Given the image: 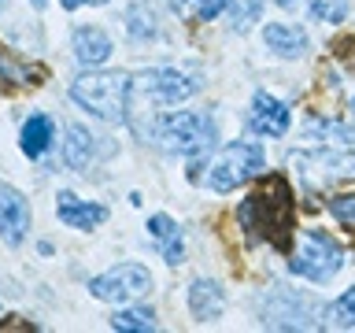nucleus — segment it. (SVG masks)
<instances>
[{
  "instance_id": "obj_1",
  "label": "nucleus",
  "mask_w": 355,
  "mask_h": 333,
  "mask_svg": "<svg viewBox=\"0 0 355 333\" xmlns=\"http://www.w3.org/2000/svg\"><path fill=\"white\" fill-rule=\"evenodd\" d=\"M237 222L252 244H274L277 252H288L296 233V200L285 174H270L248 200L237 204Z\"/></svg>"
},
{
  "instance_id": "obj_2",
  "label": "nucleus",
  "mask_w": 355,
  "mask_h": 333,
  "mask_svg": "<svg viewBox=\"0 0 355 333\" xmlns=\"http://www.w3.org/2000/svg\"><path fill=\"white\" fill-rule=\"evenodd\" d=\"M200 93V82L185 71H174V67H152V71H141L130 78V119L137 115H148L155 119L159 108H174L182 100L196 96Z\"/></svg>"
},
{
  "instance_id": "obj_3",
  "label": "nucleus",
  "mask_w": 355,
  "mask_h": 333,
  "mask_svg": "<svg viewBox=\"0 0 355 333\" xmlns=\"http://www.w3.org/2000/svg\"><path fill=\"white\" fill-rule=\"evenodd\" d=\"M71 100L104 122H126L130 115V74L126 71H89L71 82Z\"/></svg>"
},
{
  "instance_id": "obj_4",
  "label": "nucleus",
  "mask_w": 355,
  "mask_h": 333,
  "mask_svg": "<svg viewBox=\"0 0 355 333\" xmlns=\"http://www.w3.org/2000/svg\"><path fill=\"white\" fill-rule=\"evenodd\" d=\"M152 137L159 141V148L174 152V155H189L200 160L215 148V122L204 111H174V115L155 119Z\"/></svg>"
},
{
  "instance_id": "obj_5",
  "label": "nucleus",
  "mask_w": 355,
  "mask_h": 333,
  "mask_svg": "<svg viewBox=\"0 0 355 333\" xmlns=\"http://www.w3.org/2000/svg\"><path fill=\"white\" fill-rule=\"evenodd\" d=\"M344 266V248L337 237H329L326 230H304L300 233L296 252L288 255V271L296 278H307L315 285H326L337 278V271Z\"/></svg>"
},
{
  "instance_id": "obj_6",
  "label": "nucleus",
  "mask_w": 355,
  "mask_h": 333,
  "mask_svg": "<svg viewBox=\"0 0 355 333\" xmlns=\"http://www.w3.org/2000/svg\"><path fill=\"white\" fill-rule=\"evenodd\" d=\"M266 171V148L259 141H230L207 166V185L215 193H233L237 185L252 182Z\"/></svg>"
},
{
  "instance_id": "obj_7",
  "label": "nucleus",
  "mask_w": 355,
  "mask_h": 333,
  "mask_svg": "<svg viewBox=\"0 0 355 333\" xmlns=\"http://www.w3.org/2000/svg\"><path fill=\"white\" fill-rule=\"evenodd\" d=\"M288 166H293L296 182L307 189V193H318L333 182H344V178H355V152L348 148H311V152H293L288 155Z\"/></svg>"
},
{
  "instance_id": "obj_8",
  "label": "nucleus",
  "mask_w": 355,
  "mask_h": 333,
  "mask_svg": "<svg viewBox=\"0 0 355 333\" xmlns=\"http://www.w3.org/2000/svg\"><path fill=\"white\" fill-rule=\"evenodd\" d=\"M144 293H152V274L141 263H119L107 266L104 274L89 278V296L104 300V304H133Z\"/></svg>"
},
{
  "instance_id": "obj_9",
  "label": "nucleus",
  "mask_w": 355,
  "mask_h": 333,
  "mask_svg": "<svg viewBox=\"0 0 355 333\" xmlns=\"http://www.w3.org/2000/svg\"><path fill=\"white\" fill-rule=\"evenodd\" d=\"M26 230H30V204L19 189L11 185H0V241L8 248H19L26 241Z\"/></svg>"
},
{
  "instance_id": "obj_10",
  "label": "nucleus",
  "mask_w": 355,
  "mask_h": 333,
  "mask_svg": "<svg viewBox=\"0 0 355 333\" xmlns=\"http://www.w3.org/2000/svg\"><path fill=\"white\" fill-rule=\"evenodd\" d=\"M248 126L259 137H285L293 126V111L288 104H282L274 93H255L252 96V111H248Z\"/></svg>"
},
{
  "instance_id": "obj_11",
  "label": "nucleus",
  "mask_w": 355,
  "mask_h": 333,
  "mask_svg": "<svg viewBox=\"0 0 355 333\" xmlns=\"http://www.w3.org/2000/svg\"><path fill=\"white\" fill-rule=\"evenodd\" d=\"M55 215H60L63 226L71 230H96L107 222V207L104 204H89V200H78L74 193H63L55 196Z\"/></svg>"
},
{
  "instance_id": "obj_12",
  "label": "nucleus",
  "mask_w": 355,
  "mask_h": 333,
  "mask_svg": "<svg viewBox=\"0 0 355 333\" xmlns=\"http://www.w3.org/2000/svg\"><path fill=\"white\" fill-rule=\"evenodd\" d=\"M71 52H74L78 63L93 71V67L107 63V56L115 52V44H111V37L100 26H78L71 33Z\"/></svg>"
},
{
  "instance_id": "obj_13",
  "label": "nucleus",
  "mask_w": 355,
  "mask_h": 333,
  "mask_svg": "<svg viewBox=\"0 0 355 333\" xmlns=\"http://www.w3.org/2000/svg\"><path fill=\"white\" fill-rule=\"evenodd\" d=\"M263 44L282 60H300L307 52V30L296 22H266L263 26Z\"/></svg>"
},
{
  "instance_id": "obj_14",
  "label": "nucleus",
  "mask_w": 355,
  "mask_h": 333,
  "mask_svg": "<svg viewBox=\"0 0 355 333\" xmlns=\"http://www.w3.org/2000/svg\"><path fill=\"white\" fill-rule=\"evenodd\" d=\"M222 311H226V293H222L218 282L211 278H196L189 285V315L196 322H215Z\"/></svg>"
},
{
  "instance_id": "obj_15",
  "label": "nucleus",
  "mask_w": 355,
  "mask_h": 333,
  "mask_svg": "<svg viewBox=\"0 0 355 333\" xmlns=\"http://www.w3.org/2000/svg\"><path fill=\"white\" fill-rule=\"evenodd\" d=\"M55 141V122L44 115V111H33V115L22 122V133H19V148L26 160H41L44 152L52 148Z\"/></svg>"
},
{
  "instance_id": "obj_16",
  "label": "nucleus",
  "mask_w": 355,
  "mask_h": 333,
  "mask_svg": "<svg viewBox=\"0 0 355 333\" xmlns=\"http://www.w3.org/2000/svg\"><path fill=\"white\" fill-rule=\"evenodd\" d=\"M100 137H93L85 126H67V141H63V163L67 166H74V171H85L89 163H96L100 160Z\"/></svg>"
},
{
  "instance_id": "obj_17",
  "label": "nucleus",
  "mask_w": 355,
  "mask_h": 333,
  "mask_svg": "<svg viewBox=\"0 0 355 333\" xmlns=\"http://www.w3.org/2000/svg\"><path fill=\"white\" fill-rule=\"evenodd\" d=\"M0 82H11V85H41L44 82V71L33 63H22L15 60L8 49H0Z\"/></svg>"
},
{
  "instance_id": "obj_18",
  "label": "nucleus",
  "mask_w": 355,
  "mask_h": 333,
  "mask_svg": "<svg viewBox=\"0 0 355 333\" xmlns=\"http://www.w3.org/2000/svg\"><path fill=\"white\" fill-rule=\"evenodd\" d=\"M111 330H119V333H152L155 330V315H152V307L119 304V311L111 315Z\"/></svg>"
},
{
  "instance_id": "obj_19",
  "label": "nucleus",
  "mask_w": 355,
  "mask_h": 333,
  "mask_svg": "<svg viewBox=\"0 0 355 333\" xmlns=\"http://www.w3.org/2000/svg\"><path fill=\"white\" fill-rule=\"evenodd\" d=\"M126 33L130 41H155L159 37V22H155V11L148 4H130L126 8Z\"/></svg>"
},
{
  "instance_id": "obj_20",
  "label": "nucleus",
  "mask_w": 355,
  "mask_h": 333,
  "mask_svg": "<svg viewBox=\"0 0 355 333\" xmlns=\"http://www.w3.org/2000/svg\"><path fill=\"white\" fill-rule=\"evenodd\" d=\"M307 15L311 22H322V26H333V22H344V15H348V0H311L307 4Z\"/></svg>"
},
{
  "instance_id": "obj_21",
  "label": "nucleus",
  "mask_w": 355,
  "mask_h": 333,
  "mask_svg": "<svg viewBox=\"0 0 355 333\" xmlns=\"http://www.w3.org/2000/svg\"><path fill=\"white\" fill-rule=\"evenodd\" d=\"M329 318H333V326H340V330H355V285L344 289V293L333 300Z\"/></svg>"
},
{
  "instance_id": "obj_22",
  "label": "nucleus",
  "mask_w": 355,
  "mask_h": 333,
  "mask_svg": "<svg viewBox=\"0 0 355 333\" xmlns=\"http://www.w3.org/2000/svg\"><path fill=\"white\" fill-rule=\"evenodd\" d=\"M230 8V0H182V11L193 22H211Z\"/></svg>"
},
{
  "instance_id": "obj_23",
  "label": "nucleus",
  "mask_w": 355,
  "mask_h": 333,
  "mask_svg": "<svg viewBox=\"0 0 355 333\" xmlns=\"http://www.w3.org/2000/svg\"><path fill=\"white\" fill-rule=\"evenodd\" d=\"M326 207H329V215L337 219L344 230L355 233V193H337V196H329Z\"/></svg>"
},
{
  "instance_id": "obj_24",
  "label": "nucleus",
  "mask_w": 355,
  "mask_h": 333,
  "mask_svg": "<svg viewBox=\"0 0 355 333\" xmlns=\"http://www.w3.org/2000/svg\"><path fill=\"white\" fill-rule=\"evenodd\" d=\"M159 252H163V259H166V266H178L185 259V241H182V230H174L171 237H163L159 241Z\"/></svg>"
},
{
  "instance_id": "obj_25",
  "label": "nucleus",
  "mask_w": 355,
  "mask_h": 333,
  "mask_svg": "<svg viewBox=\"0 0 355 333\" xmlns=\"http://www.w3.org/2000/svg\"><path fill=\"white\" fill-rule=\"evenodd\" d=\"M174 230H178V222H174L171 215H163V211H159V215H152V219H148V233H152V241H163V237H171Z\"/></svg>"
},
{
  "instance_id": "obj_26",
  "label": "nucleus",
  "mask_w": 355,
  "mask_h": 333,
  "mask_svg": "<svg viewBox=\"0 0 355 333\" xmlns=\"http://www.w3.org/2000/svg\"><path fill=\"white\" fill-rule=\"evenodd\" d=\"M259 4H263V0H248L244 8H233V26H237V30H248V22L259 19Z\"/></svg>"
},
{
  "instance_id": "obj_27",
  "label": "nucleus",
  "mask_w": 355,
  "mask_h": 333,
  "mask_svg": "<svg viewBox=\"0 0 355 333\" xmlns=\"http://www.w3.org/2000/svg\"><path fill=\"white\" fill-rule=\"evenodd\" d=\"M63 4V11H78V8H100V4H111V0H60Z\"/></svg>"
},
{
  "instance_id": "obj_28",
  "label": "nucleus",
  "mask_w": 355,
  "mask_h": 333,
  "mask_svg": "<svg viewBox=\"0 0 355 333\" xmlns=\"http://www.w3.org/2000/svg\"><path fill=\"white\" fill-rule=\"evenodd\" d=\"M26 4H30L33 11H44V8H49V0H26Z\"/></svg>"
},
{
  "instance_id": "obj_29",
  "label": "nucleus",
  "mask_w": 355,
  "mask_h": 333,
  "mask_svg": "<svg viewBox=\"0 0 355 333\" xmlns=\"http://www.w3.org/2000/svg\"><path fill=\"white\" fill-rule=\"evenodd\" d=\"M277 4H282V8H296L300 0H277Z\"/></svg>"
},
{
  "instance_id": "obj_30",
  "label": "nucleus",
  "mask_w": 355,
  "mask_h": 333,
  "mask_svg": "<svg viewBox=\"0 0 355 333\" xmlns=\"http://www.w3.org/2000/svg\"><path fill=\"white\" fill-rule=\"evenodd\" d=\"M4 4H8V0H0V11H4Z\"/></svg>"
},
{
  "instance_id": "obj_31",
  "label": "nucleus",
  "mask_w": 355,
  "mask_h": 333,
  "mask_svg": "<svg viewBox=\"0 0 355 333\" xmlns=\"http://www.w3.org/2000/svg\"><path fill=\"white\" fill-rule=\"evenodd\" d=\"M352 111H355V100H352Z\"/></svg>"
}]
</instances>
